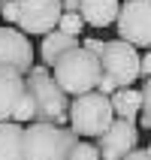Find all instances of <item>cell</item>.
Returning <instances> with one entry per match:
<instances>
[{
  "label": "cell",
  "instance_id": "obj_9",
  "mask_svg": "<svg viewBox=\"0 0 151 160\" xmlns=\"http://www.w3.org/2000/svg\"><path fill=\"white\" fill-rule=\"evenodd\" d=\"M33 63V45H30V36H24L18 27L3 24L0 27V67L6 70H15L24 76Z\"/></svg>",
  "mask_w": 151,
  "mask_h": 160
},
{
  "label": "cell",
  "instance_id": "obj_8",
  "mask_svg": "<svg viewBox=\"0 0 151 160\" xmlns=\"http://www.w3.org/2000/svg\"><path fill=\"white\" fill-rule=\"evenodd\" d=\"M139 145V127L136 121H124V118H112V124L97 136V154L100 160H121Z\"/></svg>",
  "mask_w": 151,
  "mask_h": 160
},
{
  "label": "cell",
  "instance_id": "obj_3",
  "mask_svg": "<svg viewBox=\"0 0 151 160\" xmlns=\"http://www.w3.org/2000/svg\"><path fill=\"white\" fill-rule=\"evenodd\" d=\"M112 106H109V97L100 94V91H88V94H79V97L70 100L67 106V124L76 136H88V139H97L109 124H112Z\"/></svg>",
  "mask_w": 151,
  "mask_h": 160
},
{
  "label": "cell",
  "instance_id": "obj_12",
  "mask_svg": "<svg viewBox=\"0 0 151 160\" xmlns=\"http://www.w3.org/2000/svg\"><path fill=\"white\" fill-rule=\"evenodd\" d=\"M76 45H79V36H67L61 30H48V33H43V42H39V61L45 67H52L63 52H70Z\"/></svg>",
  "mask_w": 151,
  "mask_h": 160
},
{
  "label": "cell",
  "instance_id": "obj_1",
  "mask_svg": "<svg viewBox=\"0 0 151 160\" xmlns=\"http://www.w3.org/2000/svg\"><path fill=\"white\" fill-rule=\"evenodd\" d=\"M52 72V82L67 94V97H79V94H88V91L97 88V79H100V61L97 54H91L88 48H70L63 52L58 61L48 67Z\"/></svg>",
  "mask_w": 151,
  "mask_h": 160
},
{
  "label": "cell",
  "instance_id": "obj_13",
  "mask_svg": "<svg viewBox=\"0 0 151 160\" xmlns=\"http://www.w3.org/2000/svg\"><path fill=\"white\" fill-rule=\"evenodd\" d=\"M109 106H112V115H115V118L136 121L139 106H142L139 88H118V91H112V94H109Z\"/></svg>",
  "mask_w": 151,
  "mask_h": 160
},
{
  "label": "cell",
  "instance_id": "obj_15",
  "mask_svg": "<svg viewBox=\"0 0 151 160\" xmlns=\"http://www.w3.org/2000/svg\"><path fill=\"white\" fill-rule=\"evenodd\" d=\"M54 30H61V33H67V36H79V33H85V21H82L79 12H61Z\"/></svg>",
  "mask_w": 151,
  "mask_h": 160
},
{
  "label": "cell",
  "instance_id": "obj_2",
  "mask_svg": "<svg viewBox=\"0 0 151 160\" xmlns=\"http://www.w3.org/2000/svg\"><path fill=\"white\" fill-rule=\"evenodd\" d=\"M76 142H79V136L70 127L30 121V124H24L21 154H24V160H67Z\"/></svg>",
  "mask_w": 151,
  "mask_h": 160
},
{
  "label": "cell",
  "instance_id": "obj_19",
  "mask_svg": "<svg viewBox=\"0 0 151 160\" xmlns=\"http://www.w3.org/2000/svg\"><path fill=\"white\" fill-rule=\"evenodd\" d=\"M61 12H79V0H61Z\"/></svg>",
  "mask_w": 151,
  "mask_h": 160
},
{
  "label": "cell",
  "instance_id": "obj_18",
  "mask_svg": "<svg viewBox=\"0 0 151 160\" xmlns=\"http://www.w3.org/2000/svg\"><path fill=\"white\" fill-rule=\"evenodd\" d=\"M121 160H148V151H145V148H139V145H136L133 151H130V154H124V157H121Z\"/></svg>",
  "mask_w": 151,
  "mask_h": 160
},
{
  "label": "cell",
  "instance_id": "obj_5",
  "mask_svg": "<svg viewBox=\"0 0 151 160\" xmlns=\"http://www.w3.org/2000/svg\"><path fill=\"white\" fill-rule=\"evenodd\" d=\"M24 88H27V94H30V100H33V121L67 127L70 97L52 82V76H45V79H27L24 76Z\"/></svg>",
  "mask_w": 151,
  "mask_h": 160
},
{
  "label": "cell",
  "instance_id": "obj_6",
  "mask_svg": "<svg viewBox=\"0 0 151 160\" xmlns=\"http://www.w3.org/2000/svg\"><path fill=\"white\" fill-rule=\"evenodd\" d=\"M118 39L130 42L133 48L151 45V0H124L115 15Z\"/></svg>",
  "mask_w": 151,
  "mask_h": 160
},
{
  "label": "cell",
  "instance_id": "obj_14",
  "mask_svg": "<svg viewBox=\"0 0 151 160\" xmlns=\"http://www.w3.org/2000/svg\"><path fill=\"white\" fill-rule=\"evenodd\" d=\"M21 136H24V124L0 121V160H24Z\"/></svg>",
  "mask_w": 151,
  "mask_h": 160
},
{
  "label": "cell",
  "instance_id": "obj_11",
  "mask_svg": "<svg viewBox=\"0 0 151 160\" xmlns=\"http://www.w3.org/2000/svg\"><path fill=\"white\" fill-rule=\"evenodd\" d=\"M118 6H121V0H79V15L91 27H106L115 24Z\"/></svg>",
  "mask_w": 151,
  "mask_h": 160
},
{
  "label": "cell",
  "instance_id": "obj_4",
  "mask_svg": "<svg viewBox=\"0 0 151 160\" xmlns=\"http://www.w3.org/2000/svg\"><path fill=\"white\" fill-rule=\"evenodd\" d=\"M97 61L100 72L109 76L118 88H133V82H139V48L124 39H103Z\"/></svg>",
  "mask_w": 151,
  "mask_h": 160
},
{
  "label": "cell",
  "instance_id": "obj_17",
  "mask_svg": "<svg viewBox=\"0 0 151 160\" xmlns=\"http://www.w3.org/2000/svg\"><path fill=\"white\" fill-rule=\"evenodd\" d=\"M0 18H6V24L15 27V0H0Z\"/></svg>",
  "mask_w": 151,
  "mask_h": 160
},
{
  "label": "cell",
  "instance_id": "obj_7",
  "mask_svg": "<svg viewBox=\"0 0 151 160\" xmlns=\"http://www.w3.org/2000/svg\"><path fill=\"white\" fill-rule=\"evenodd\" d=\"M61 18V0H15V27L24 36L48 33Z\"/></svg>",
  "mask_w": 151,
  "mask_h": 160
},
{
  "label": "cell",
  "instance_id": "obj_10",
  "mask_svg": "<svg viewBox=\"0 0 151 160\" xmlns=\"http://www.w3.org/2000/svg\"><path fill=\"white\" fill-rule=\"evenodd\" d=\"M21 94H24V76L15 72V70L0 67V121H9L12 118Z\"/></svg>",
  "mask_w": 151,
  "mask_h": 160
},
{
  "label": "cell",
  "instance_id": "obj_16",
  "mask_svg": "<svg viewBox=\"0 0 151 160\" xmlns=\"http://www.w3.org/2000/svg\"><path fill=\"white\" fill-rule=\"evenodd\" d=\"M67 160H100V154L94 148V142H76Z\"/></svg>",
  "mask_w": 151,
  "mask_h": 160
}]
</instances>
